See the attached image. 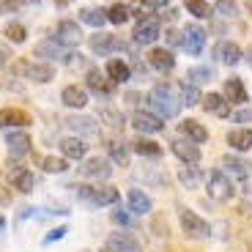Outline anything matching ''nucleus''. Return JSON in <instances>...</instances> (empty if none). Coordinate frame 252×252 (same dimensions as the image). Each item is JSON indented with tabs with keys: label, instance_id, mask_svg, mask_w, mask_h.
<instances>
[{
	"label": "nucleus",
	"instance_id": "a878e982",
	"mask_svg": "<svg viewBox=\"0 0 252 252\" xmlns=\"http://www.w3.org/2000/svg\"><path fill=\"white\" fill-rule=\"evenodd\" d=\"M178 129H181V134H187L189 143H195V145L197 143H206V140H208V129L200 124V121L187 118V121H181V126H178Z\"/></svg>",
	"mask_w": 252,
	"mask_h": 252
},
{
	"label": "nucleus",
	"instance_id": "a18cd8bd",
	"mask_svg": "<svg viewBox=\"0 0 252 252\" xmlns=\"http://www.w3.org/2000/svg\"><path fill=\"white\" fill-rule=\"evenodd\" d=\"M164 41H167L170 47H184V31L167 28V31H164Z\"/></svg>",
	"mask_w": 252,
	"mask_h": 252
},
{
	"label": "nucleus",
	"instance_id": "b1692460",
	"mask_svg": "<svg viewBox=\"0 0 252 252\" xmlns=\"http://www.w3.org/2000/svg\"><path fill=\"white\" fill-rule=\"evenodd\" d=\"M148 63H151L157 71H162V74H167V71L176 69V58H173V52L170 50H159V47L148 52Z\"/></svg>",
	"mask_w": 252,
	"mask_h": 252
},
{
	"label": "nucleus",
	"instance_id": "6e6552de",
	"mask_svg": "<svg viewBox=\"0 0 252 252\" xmlns=\"http://www.w3.org/2000/svg\"><path fill=\"white\" fill-rule=\"evenodd\" d=\"M162 36V25H159V17H143L134 28V44H154L157 38Z\"/></svg>",
	"mask_w": 252,
	"mask_h": 252
},
{
	"label": "nucleus",
	"instance_id": "1a4fd4ad",
	"mask_svg": "<svg viewBox=\"0 0 252 252\" xmlns=\"http://www.w3.org/2000/svg\"><path fill=\"white\" fill-rule=\"evenodd\" d=\"M85 85H88L91 94L101 96V99H110L113 91H115V82L110 80L107 74H101L99 69H88V71H85Z\"/></svg>",
	"mask_w": 252,
	"mask_h": 252
},
{
	"label": "nucleus",
	"instance_id": "6e6d98bb",
	"mask_svg": "<svg viewBox=\"0 0 252 252\" xmlns=\"http://www.w3.org/2000/svg\"><path fill=\"white\" fill-rule=\"evenodd\" d=\"M162 17H167V19H176L178 14H176V8H167V14H162Z\"/></svg>",
	"mask_w": 252,
	"mask_h": 252
},
{
	"label": "nucleus",
	"instance_id": "e433bc0d",
	"mask_svg": "<svg viewBox=\"0 0 252 252\" xmlns=\"http://www.w3.org/2000/svg\"><path fill=\"white\" fill-rule=\"evenodd\" d=\"M178 99H181V104H187V107H195V104H200V88H195V85H189V82H181V94H178Z\"/></svg>",
	"mask_w": 252,
	"mask_h": 252
},
{
	"label": "nucleus",
	"instance_id": "f257e3e1",
	"mask_svg": "<svg viewBox=\"0 0 252 252\" xmlns=\"http://www.w3.org/2000/svg\"><path fill=\"white\" fill-rule=\"evenodd\" d=\"M148 104H151L154 115L159 118H176L178 110H181V99L176 96V91L170 85H154L151 94H148Z\"/></svg>",
	"mask_w": 252,
	"mask_h": 252
},
{
	"label": "nucleus",
	"instance_id": "39448f33",
	"mask_svg": "<svg viewBox=\"0 0 252 252\" xmlns=\"http://www.w3.org/2000/svg\"><path fill=\"white\" fill-rule=\"evenodd\" d=\"M208 195L214 197L217 203H227L230 197H233V181H230V176H225L222 170H211L208 173Z\"/></svg>",
	"mask_w": 252,
	"mask_h": 252
},
{
	"label": "nucleus",
	"instance_id": "864d4df0",
	"mask_svg": "<svg viewBox=\"0 0 252 252\" xmlns=\"http://www.w3.org/2000/svg\"><path fill=\"white\" fill-rule=\"evenodd\" d=\"M137 99H140L137 94H126V104H137Z\"/></svg>",
	"mask_w": 252,
	"mask_h": 252
},
{
	"label": "nucleus",
	"instance_id": "f3484780",
	"mask_svg": "<svg viewBox=\"0 0 252 252\" xmlns=\"http://www.w3.org/2000/svg\"><path fill=\"white\" fill-rule=\"evenodd\" d=\"M170 148H173V154H176V157L181 159L184 164H197V162H200V151H197V145L189 143V140L176 137V140L170 143Z\"/></svg>",
	"mask_w": 252,
	"mask_h": 252
},
{
	"label": "nucleus",
	"instance_id": "052dcab7",
	"mask_svg": "<svg viewBox=\"0 0 252 252\" xmlns=\"http://www.w3.org/2000/svg\"><path fill=\"white\" fill-rule=\"evenodd\" d=\"M31 3H38V0H31Z\"/></svg>",
	"mask_w": 252,
	"mask_h": 252
},
{
	"label": "nucleus",
	"instance_id": "412c9836",
	"mask_svg": "<svg viewBox=\"0 0 252 252\" xmlns=\"http://www.w3.org/2000/svg\"><path fill=\"white\" fill-rule=\"evenodd\" d=\"M222 167L227 170L230 178H239V181H247L250 173H252V164L247 162V159H241V157H225L222 159Z\"/></svg>",
	"mask_w": 252,
	"mask_h": 252
},
{
	"label": "nucleus",
	"instance_id": "ddd939ff",
	"mask_svg": "<svg viewBox=\"0 0 252 252\" xmlns=\"http://www.w3.org/2000/svg\"><path fill=\"white\" fill-rule=\"evenodd\" d=\"M132 126L137 129L140 134H154V132H162L164 129V121L154 113H145V110H137L132 115Z\"/></svg>",
	"mask_w": 252,
	"mask_h": 252
},
{
	"label": "nucleus",
	"instance_id": "c756f323",
	"mask_svg": "<svg viewBox=\"0 0 252 252\" xmlns=\"http://www.w3.org/2000/svg\"><path fill=\"white\" fill-rule=\"evenodd\" d=\"M227 145L233 151H250L252 148V129H233V132H227Z\"/></svg>",
	"mask_w": 252,
	"mask_h": 252
},
{
	"label": "nucleus",
	"instance_id": "4468645a",
	"mask_svg": "<svg viewBox=\"0 0 252 252\" xmlns=\"http://www.w3.org/2000/svg\"><path fill=\"white\" fill-rule=\"evenodd\" d=\"M77 173H80L82 178H94V181H107L110 176H113V167H110L107 162H104V159H88V162L85 164H80V167H77Z\"/></svg>",
	"mask_w": 252,
	"mask_h": 252
},
{
	"label": "nucleus",
	"instance_id": "37998d69",
	"mask_svg": "<svg viewBox=\"0 0 252 252\" xmlns=\"http://www.w3.org/2000/svg\"><path fill=\"white\" fill-rule=\"evenodd\" d=\"M126 6H129V14H132V17H151V3H148V0H129V3H126Z\"/></svg>",
	"mask_w": 252,
	"mask_h": 252
},
{
	"label": "nucleus",
	"instance_id": "c9c22d12",
	"mask_svg": "<svg viewBox=\"0 0 252 252\" xmlns=\"http://www.w3.org/2000/svg\"><path fill=\"white\" fill-rule=\"evenodd\" d=\"M132 148L140 154V157H151V159H157L159 154H162V145L154 143V140H148V137H137L132 143Z\"/></svg>",
	"mask_w": 252,
	"mask_h": 252
},
{
	"label": "nucleus",
	"instance_id": "393cba45",
	"mask_svg": "<svg viewBox=\"0 0 252 252\" xmlns=\"http://www.w3.org/2000/svg\"><path fill=\"white\" fill-rule=\"evenodd\" d=\"M203 107L208 113H214L217 118H227L230 115V101L225 99V94H208L203 96Z\"/></svg>",
	"mask_w": 252,
	"mask_h": 252
},
{
	"label": "nucleus",
	"instance_id": "9d476101",
	"mask_svg": "<svg viewBox=\"0 0 252 252\" xmlns=\"http://www.w3.org/2000/svg\"><path fill=\"white\" fill-rule=\"evenodd\" d=\"M69 132H74V137H99V121L88 118V115H71L63 121Z\"/></svg>",
	"mask_w": 252,
	"mask_h": 252
},
{
	"label": "nucleus",
	"instance_id": "0eeeda50",
	"mask_svg": "<svg viewBox=\"0 0 252 252\" xmlns=\"http://www.w3.org/2000/svg\"><path fill=\"white\" fill-rule=\"evenodd\" d=\"M33 55L44 58V61H63V63H69V58L74 55V52H71L69 47L58 44L55 38H44V41H38V44L33 47Z\"/></svg>",
	"mask_w": 252,
	"mask_h": 252
},
{
	"label": "nucleus",
	"instance_id": "aec40b11",
	"mask_svg": "<svg viewBox=\"0 0 252 252\" xmlns=\"http://www.w3.org/2000/svg\"><path fill=\"white\" fill-rule=\"evenodd\" d=\"M61 101L71 110H82L88 104V91L80 88V85H66V88L61 91Z\"/></svg>",
	"mask_w": 252,
	"mask_h": 252
},
{
	"label": "nucleus",
	"instance_id": "c85d7f7f",
	"mask_svg": "<svg viewBox=\"0 0 252 252\" xmlns=\"http://www.w3.org/2000/svg\"><path fill=\"white\" fill-rule=\"evenodd\" d=\"M151 208H154V203L145 192L129 189V211H134V214H151Z\"/></svg>",
	"mask_w": 252,
	"mask_h": 252
},
{
	"label": "nucleus",
	"instance_id": "f704fd0d",
	"mask_svg": "<svg viewBox=\"0 0 252 252\" xmlns=\"http://www.w3.org/2000/svg\"><path fill=\"white\" fill-rule=\"evenodd\" d=\"M107 154L115 164H129V145L124 140H110L107 143Z\"/></svg>",
	"mask_w": 252,
	"mask_h": 252
},
{
	"label": "nucleus",
	"instance_id": "09e8293b",
	"mask_svg": "<svg viewBox=\"0 0 252 252\" xmlns=\"http://www.w3.org/2000/svg\"><path fill=\"white\" fill-rule=\"evenodd\" d=\"M31 217L36 220V217H41V211H38V208H33V206H22V208L17 211V220H19V222H22V220H31Z\"/></svg>",
	"mask_w": 252,
	"mask_h": 252
},
{
	"label": "nucleus",
	"instance_id": "8fccbe9b",
	"mask_svg": "<svg viewBox=\"0 0 252 252\" xmlns=\"http://www.w3.org/2000/svg\"><path fill=\"white\" fill-rule=\"evenodd\" d=\"M233 121H236V124H250V121H252V107L236 110V113H233Z\"/></svg>",
	"mask_w": 252,
	"mask_h": 252
},
{
	"label": "nucleus",
	"instance_id": "7c9ffc66",
	"mask_svg": "<svg viewBox=\"0 0 252 252\" xmlns=\"http://www.w3.org/2000/svg\"><path fill=\"white\" fill-rule=\"evenodd\" d=\"M80 19L85 22V25L96 28V31H101V25L110 22V19H107V8H80Z\"/></svg>",
	"mask_w": 252,
	"mask_h": 252
},
{
	"label": "nucleus",
	"instance_id": "c03bdc74",
	"mask_svg": "<svg viewBox=\"0 0 252 252\" xmlns=\"http://www.w3.org/2000/svg\"><path fill=\"white\" fill-rule=\"evenodd\" d=\"M140 176H143L145 181H151L157 189H164V187H167V176H164V173H159V170H151V167H145V170L140 173Z\"/></svg>",
	"mask_w": 252,
	"mask_h": 252
},
{
	"label": "nucleus",
	"instance_id": "4c0bfd02",
	"mask_svg": "<svg viewBox=\"0 0 252 252\" xmlns=\"http://www.w3.org/2000/svg\"><path fill=\"white\" fill-rule=\"evenodd\" d=\"M41 170L44 173H66L69 170V159L66 157H44L41 159Z\"/></svg>",
	"mask_w": 252,
	"mask_h": 252
},
{
	"label": "nucleus",
	"instance_id": "20e7f679",
	"mask_svg": "<svg viewBox=\"0 0 252 252\" xmlns=\"http://www.w3.org/2000/svg\"><path fill=\"white\" fill-rule=\"evenodd\" d=\"M178 220H181V227H184V236L187 239H208L211 236V227H208L206 220H200V217L195 214V211H189V208H181L178 211Z\"/></svg>",
	"mask_w": 252,
	"mask_h": 252
},
{
	"label": "nucleus",
	"instance_id": "2f4dec72",
	"mask_svg": "<svg viewBox=\"0 0 252 252\" xmlns=\"http://www.w3.org/2000/svg\"><path fill=\"white\" fill-rule=\"evenodd\" d=\"M99 121H104V124L110 126V129H124V113L121 110H115L113 104H101L99 107Z\"/></svg>",
	"mask_w": 252,
	"mask_h": 252
},
{
	"label": "nucleus",
	"instance_id": "4d7b16f0",
	"mask_svg": "<svg viewBox=\"0 0 252 252\" xmlns=\"http://www.w3.org/2000/svg\"><path fill=\"white\" fill-rule=\"evenodd\" d=\"M244 55H247V63H250V69H252V47H250V50L244 52Z\"/></svg>",
	"mask_w": 252,
	"mask_h": 252
},
{
	"label": "nucleus",
	"instance_id": "423d86ee",
	"mask_svg": "<svg viewBox=\"0 0 252 252\" xmlns=\"http://www.w3.org/2000/svg\"><path fill=\"white\" fill-rule=\"evenodd\" d=\"M88 47H91V52H94V55H113V52H118V50H126V44L121 41L118 36L104 33V31L94 33V36H91V41H88Z\"/></svg>",
	"mask_w": 252,
	"mask_h": 252
},
{
	"label": "nucleus",
	"instance_id": "473e14b6",
	"mask_svg": "<svg viewBox=\"0 0 252 252\" xmlns=\"http://www.w3.org/2000/svg\"><path fill=\"white\" fill-rule=\"evenodd\" d=\"M214 80V69L211 66H192V69L187 71V82L189 85H206V82Z\"/></svg>",
	"mask_w": 252,
	"mask_h": 252
},
{
	"label": "nucleus",
	"instance_id": "2eb2a0df",
	"mask_svg": "<svg viewBox=\"0 0 252 252\" xmlns=\"http://www.w3.org/2000/svg\"><path fill=\"white\" fill-rule=\"evenodd\" d=\"M203 44H206V31L200 25H187L184 28V50L189 55H200Z\"/></svg>",
	"mask_w": 252,
	"mask_h": 252
},
{
	"label": "nucleus",
	"instance_id": "9b49d317",
	"mask_svg": "<svg viewBox=\"0 0 252 252\" xmlns=\"http://www.w3.org/2000/svg\"><path fill=\"white\" fill-rule=\"evenodd\" d=\"M58 41V44H63V47H77L80 44V38H82V33H80V25H77L74 19H61L58 22V28H55V36H52Z\"/></svg>",
	"mask_w": 252,
	"mask_h": 252
},
{
	"label": "nucleus",
	"instance_id": "5fc2aeb1",
	"mask_svg": "<svg viewBox=\"0 0 252 252\" xmlns=\"http://www.w3.org/2000/svg\"><path fill=\"white\" fill-rule=\"evenodd\" d=\"M6 61H8V55H6V50L0 47V66H6Z\"/></svg>",
	"mask_w": 252,
	"mask_h": 252
},
{
	"label": "nucleus",
	"instance_id": "f03ea898",
	"mask_svg": "<svg viewBox=\"0 0 252 252\" xmlns=\"http://www.w3.org/2000/svg\"><path fill=\"white\" fill-rule=\"evenodd\" d=\"M118 197L121 195L115 187H77V200L91 208L113 206V203H118Z\"/></svg>",
	"mask_w": 252,
	"mask_h": 252
},
{
	"label": "nucleus",
	"instance_id": "ea45409f",
	"mask_svg": "<svg viewBox=\"0 0 252 252\" xmlns=\"http://www.w3.org/2000/svg\"><path fill=\"white\" fill-rule=\"evenodd\" d=\"M187 11L192 14V17H197V19H208L214 8L208 6L206 0H187Z\"/></svg>",
	"mask_w": 252,
	"mask_h": 252
},
{
	"label": "nucleus",
	"instance_id": "13d9d810",
	"mask_svg": "<svg viewBox=\"0 0 252 252\" xmlns=\"http://www.w3.org/2000/svg\"><path fill=\"white\" fill-rule=\"evenodd\" d=\"M3 227H6V217L0 214V230H3Z\"/></svg>",
	"mask_w": 252,
	"mask_h": 252
},
{
	"label": "nucleus",
	"instance_id": "3c124183",
	"mask_svg": "<svg viewBox=\"0 0 252 252\" xmlns=\"http://www.w3.org/2000/svg\"><path fill=\"white\" fill-rule=\"evenodd\" d=\"M22 0H0V14H11V11H19Z\"/></svg>",
	"mask_w": 252,
	"mask_h": 252
},
{
	"label": "nucleus",
	"instance_id": "72a5a7b5",
	"mask_svg": "<svg viewBox=\"0 0 252 252\" xmlns=\"http://www.w3.org/2000/svg\"><path fill=\"white\" fill-rule=\"evenodd\" d=\"M178 181H181L187 189H197L203 184V173L197 170L195 164H187V167H181V170H178Z\"/></svg>",
	"mask_w": 252,
	"mask_h": 252
},
{
	"label": "nucleus",
	"instance_id": "cd10ccee",
	"mask_svg": "<svg viewBox=\"0 0 252 252\" xmlns=\"http://www.w3.org/2000/svg\"><path fill=\"white\" fill-rule=\"evenodd\" d=\"M225 99L233 101V104H244L247 101V88L239 77H227L225 80Z\"/></svg>",
	"mask_w": 252,
	"mask_h": 252
},
{
	"label": "nucleus",
	"instance_id": "f8f14e48",
	"mask_svg": "<svg viewBox=\"0 0 252 252\" xmlns=\"http://www.w3.org/2000/svg\"><path fill=\"white\" fill-rule=\"evenodd\" d=\"M8 170H11V187H17V192L28 195V192H33V189H36V176H33L28 167H19L17 162H11V159H8Z\"/></svg>",
	"mask_w": 252,
	"mask_h": 252
},
{
	"label": "nucleus",
	"instance_id": "603ef678",
	"mask_svg": "<svg viewBox=\"0 0 252 252\" xmlns=\"http://www.w3.org/2000/svg\"><path fill=\"white\" fill-rule=\"evenodd\" d=\"M148 3H151V8H164L170 0H148Z\"/></svg>",
	"mask_w": 252,
	"mask_h": 252
},
{
	"label": "nucleus",
	"instance_id": "bb28decb",
	"mask_svg": "<svg viewBox=\"0 0 252 252\" xmlns=\"http://www.w3.org/2000/svg\"><path fill=\"white\" fill-rule=\"evenodd\" d=\"M31 124V115L22 113L17 107H6L0 110V129H8V126H28Z\"/></svg>",
	"mask_w": 252,
	"mask_h": 252
},
{
	"label": "nucleus",
	"instance_id": "6ab92c4d",
	"mask_svg": "<svg viewBox=\"0 0 252 252\" xmlns=\"http://www.w3.org/2000/svg\"><path fill=\"white\" fill-rule=\"evenodd\" d=\"M241 47L239 44H233V41H217V47H214V58L217 61H222L225 66H236V63L241 61Z\"/></svg>",
	"mask_w": 252,
	"mask_h": 252
},
{
	"label": "nucleus",
	"instance_id": "4be33fe9",
	"mask_svg": "<svg viewBox=\"0 0 252 252\" xmlns=\"http://www.w3.org/2000/svg\"><path fill=\"white\" fill-rule=\"evenodd\" d=\"M31 143H33V140L28 137L25 132H8V137H6L8 154H11L14 159H19V157H25V154H31Z\"/></svg>",
	"mask_w": 252,
	"mask_h": 252
},
{
	"label": "nucleus",
	"instance_id": "bf43d9fd",
	"mask_svg": "<svg viewBox=\"0 0 252 252\" xmlns=\"http://www.w3.org/2000/svg\"><path fill=\"white\" fill-rule=\"evenodd\" d=\"M99 252H115V250H110V247H104V250H99Z\"/></svg>",
	"mask_w": 252,
	"mask_h": 252
},
{
	"label": "nucleus",
	"instance_id": "79ce46f5",
	"mask_svg": "<svg viewBox=\"0 0 252 252\" xmlns=\"http://www.w3.org/2000/svg\"><path fill=\"white\" fill-rule=\"evenodd\" d=\"M214 11H220L225 19H236L239 17V3H236V0H217Z\"/></svg>",
	"mask_w": 252,
	"mask_h": 252
},
{
	"label": "nucleus",
	"instance_id": "a19ab883",
	"mask_svg": "<svg viewBox=\"0 0 252 252\" xmlns=\"http://www.w3.org/2000/svg\"><path fill=\"white\" fill-rule=\"evenodd\" d=\"M6 38L11 41V44H25V38H28L25 25H19V22H8V25H6Z\"/></svg>",
	"mask_w": 252,
	"mask_h": 252
},
{
	"label": "nucleus",
	"instance_id": "5701e85b",
	"mask_svg": "<svg viewBox=\"0 0 252 252\" xmlns=\"http://www.w3.org/2000/svg\"><path fill=\"white\" fill-rule=\"evenodd\" d=\"M104 74L110 77V80L115 82V85H121V82H129L132 80V66L126 61H121V58H113V61H107V69H104Z\"/></svg>",
	"mask_w": 252,
	"mask_h": 252
},
{
	"label": "nucleus",
	"instance_id": "a211bd4d",
	"mask_svg": "<svg viewBox=\"0 0 252 252\" xmlns=\"http://www.w3.org/2000/svg\"><path fill=\"white\" fill-rule=\"evenodd\" d=\"M61 154L66 159H74V162H80V159H85V154H88V143L82 137H63L61 140Z\"/></svg>",
	"mask_w": 252,
	"mask_h": 252
},
{
	"label": "nucleus",
	"instance_id": "7ed1b4c3",
	"mask_svg": "<svg viewBox=\"0 0 252 252\" xmlns=\"http://www.w3.org/2000/svg\"><path fill=\"white\" fill-rule=\"evenodd\" d=\"M11 71L17 77H25V80L31 82H38V85H44V82H50L52 77H55V69H52L50 63H38V61H17L11 66Z\"/></svg>",
	"mask_w": 252,
	"mask_h": 252
},
{
	"label": "nucleus",
	"instance_id": "49530a36",
	"mask_svg": "<svg viewBox=\"0 0 252 252\" xmlns=\"http://www.w3.org/2000/svg\"><path fill=\"white\" fill-rule=\"evenodd\" d=\"M110 217H113V222H115V225H121V227H134V220L126 214V211H121V208H115Z\"/></svg>",
	"mask_w": 252,
	"mask_h": 252
},
{
	"label": "nucleus",
	"instance_id": "de8ad7c7",
	"mask_svg": "<svg viewBox=\"0 0 252 252\" xmlns=\"http://www.w3.org/2000/svg\"><path fill=\"white\" fill-rule=\"evenodd\" d=\"M66 230H69L66 225H58L55 230H50V233L44 236V241H41V244H52V241H61L63 236H66Z\"/></svg>",
	"mask_w": 252,
	"mask_h": 252
},
{
	"label": "nucleus",
	"instance_id": "58836bf2",
	"mask_svg": "<svg viewBox=\"0 0 252 252\" xmlns=\"http://www.w3.org/2000/svg\"><path fill=\"white\" fill-rule=\"evenodd\" d=\"M129 17H132V14H129V6H126V3H115V6L107 8V19L113 25H124Z\"/></svg>",
	"mask_w": 252,
	"mask_h": 252
},
{
	"label": "nucleus",
	"instance_id": "dca6fc26",
	"mask_svg": "<svg viewBox=\"0 0 252 252\" xmlns=\"http://www.w3.org/2000/svg\"><path fill=\"white\" fill-rule=\"evenodd\" d=\"M107 247L115 250V252H143V244H140L132 233H126V230H121V233H110Z\"/></svg>",
	"mask_w": 252,
	"mask_h": 252
}]
</instances>
